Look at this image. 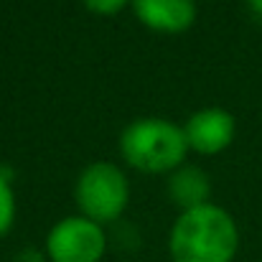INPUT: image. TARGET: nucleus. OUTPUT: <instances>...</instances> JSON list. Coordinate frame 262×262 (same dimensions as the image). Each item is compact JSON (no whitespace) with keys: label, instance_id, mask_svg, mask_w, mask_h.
<instances>
[{"label":"nucleus","instance_id":"1","mask_svg":"<svg viewBox=\"0 0 262 262\" xmlns=\"http://www.w3.org/2000/svg\"><path fill=\"white\" fill-rule=\"evenodd\" d=\"M239 247V232L232 214L216 204L181 211L168 234L173 262H232Z\"/></svg>","mask_w":262,"mask_h":262},{"label":"nucleus","instance_id":"10","mask_svg":"<svg viewBox=\"0 0 262 262\" xmlns=\"http://www.w3.org/2000/svg\"><path fill=\"white\" fill-rule=\"evenodd\" d=\"M250 3V8L257 13V15H262V0H247Z\"/></svg>","mask_w":262,"mask_h":262},{"label":"nucleus","instance_id":"2","mask_svg":"<svg viewBox=\"0 0 262 262\" xmlns=\"http://www.w3.org/2000/svg\"><path fill=\"white\" fill-rule=\"evenodd\" d=\"M120 153L143 173H173L186 163L183 127L166 117H138L120 133Z\"/></svg>","mask_w":262,"mask_h":262},{"label":"nucleus","instance_id":"8","mask_svg":"<svg viewBox=\"0 0 262 262\" xmlns=\"http://www.w3.org/2000/svg\"><path fill=\"white\" fill-rule=\"evenodd\" d=\"M13 222H15V193L8 173L0 171V237L10 232Z\"/></svg>","mask_w":262,"mask_h":262},{"label":"nucleus","instance_id":"4","mask_svg":"<svg viewBox=\"0 0 262 262\" xmlns=\"http://www.w3.org/2000/svg\"><path fill=\"white\" fill-rule=\"evenodd\" d=\"M107 252L102 224L87 216L59 219L46 237V255L51 262H99Z\"/></svg>","mask_w":262,"mask_h":262},{"label":"nucleus","instance_id":"7","mask_svg":"<svg viewBox=\"0 0 262 262\" xmlns=\"http://www.w3.org/2000/svg\"><path fill=\"white\" fill-rule=\"evenodd\" d=\"M209 193H211V181L199 166L183 163L173 173H168V196L181 211L209 204Z\"/></svg>","mask_w":262,"mask_h":262},{"label":"nucleus","instance_id":"5","mask_svg":"<svg viewBox=\"0 0 262 262\" xmlns=\"http://www.w3.org/2000/svg\"><path fill=\"white\" fill-rule=\"evenodd\" d=\"M234 133H237V122L222 107L196 110L183 125L188 150H196L201 156H216L227 150L234 140Z\"/></svg>","mask_w":262,"mask_h":262},{"label":"nucleus","instance_id":"6","mask_svg":"<svg viewBox=\"0 0 262 262\" xmlns=\"http://www.w3.org/2000/svg\"><path fill=\"white\" fill-rule=\"evenodd\" d=\"M138 20L158 33H183L196 20V0H130Z\"/></svg>","mask_w":262,"mask_h":262},{"label":"nucleus","instance_id":"9","mask_svg":"<svg viewBox=\"0 0 262 262\" xmlns=\"http://www.w3.org/2000/svg\"><path fill=\"white\" fill-rule=\"evenodd\" d=\"M82 3L97 15H115L127 5V0H82Z\"/></svg>","mask_w":262,"mask_h":262},{"label":"nucleus","instance_id":"3","mask_svg":"<svg viewBox=\"0 0 262 262\" xmlns=\"http://www.w3.org/2000/svg\"><path fill=\"white\" fill-rule=\"evenodd\" d=\"M74 199L82 216L107 224L125 214L130 201V181L120 166L110 161H94L77 178Z\"/></svg>","mask_w":262,"mask_h":262}]
</instances>
